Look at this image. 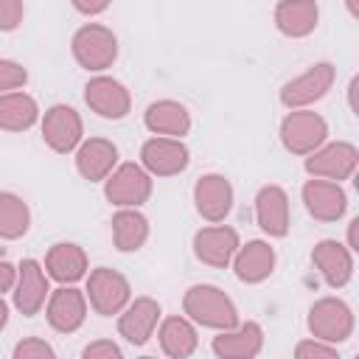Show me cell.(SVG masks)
I'll return each instance as SVG.
<instances>
[{"mask_svg": "<svg viewBox=\"0 0 359 359\" xmlns=\"http://www.w3.org/2000/svg\"><path fill=\"white\" fill-rule=\"evenodd\" d=\"M17 359H53V353L39 339H28V342H22L17 348Z\"/></svg>", "mask_w": 359, "mask_h": 359, "instance_id": "30", "label": "cell"}, {"mask_svg": "<svg viewBox=\"0 0 359 359\" xmlns=\"http://www.w3.org/2000/svg\"><path fill=\"white\" fill-rule=\"evenodd\" d=\"M76 53L87 67H104L115 56V39L104 28H84L76 36Z\"/></svg>", "mask_w": 359, "mask_h": 359, "instance_id": "3", "label": "cell"}, {"mask_svg": "<svg viewBox=\"0 0 359 359\" xmlns=\"http://www.w3.org/2000/svg\"><path fill=\"white\" fill-rule=\"evenodd\" d=\"M314 261L323 266L328 283H334V286L345 283L348 275H351V261H348L345 250H342L339 244H334V241H323V244L314 250Z\"/></svg>", "mask_w": 359, "mask_h": 359, "instance_id": "16", "label": "cell"}, {"mask_svg": "<svg viewBox=\"0 0 359 359\" xmlns=\"http://www.w3.org/2000/svg\"><path fill=\"white\" fill-rule=\"evenodd\" d=\"M45 137L50 140L53 149L65 151L79 140V118L67 107H56L45 118Z\"/></svg>", "mask_w": 359, "mask_h": 359, "instance_id": "7", "label": "cell"}, {"mask_svg": "<svg viewBox=\"0 0 359 359\" xmlns=\"http://www.w3.org/2000/svg\"><path fill=\"white\" fill-rule=\"evenodd\" d=\"M25 205L8 194H0V236H20L25 233Z\"/></svg>", "mask_w": 359, "mask_h": 359, "instance_id": "27", "label": "cell"}, {"mask_svg": "<svg viewBox=\"0 0 359 359\" xmlns=\"http://www.w3.org/2000/svg\"><path fill=\"white\" fill-rule=\"evenodd\" d=\"M311 328L325 337V339H342L351 328V317H348V309L342 303H334V300H323L314 311H311Z\"/></svg>", "mask_w": 359, "mask_h": 359, "instance_id": "6", "label": "cell"}, {"mask_svg": "<svg viewBox=\"0 0 359 359\" xmlns=\"http://www.w3.org/2000/svg\"><path fill=\"white\" fill-rule=\"evenodd\" d=\"M258 219L266 233H286V196L280 188H264L258 194Z\"/></svg>", "mask_w": 359, "mask_h": 359, "instance_id": "11", "label": "cell"}, {"mask_svg": "<svg viewBox=\"0 0 359 359\" xmlns=\"http://www.w3.org/2000/svg\"><path fill=\"white\" fill-rule=\"evenodd\" d=\"M143 160L149 168H154L160 174H171L185 165V149L171 140H151L143 149Z\"/></svg>", "mask_w": 359, "mask_h": 359, "instance_id": "14", "label": "cell"}, {"mask_svg": "<svg viewBox=\"0 0 359 359\" xmlns=\"http://www.w3.org/2000/svg\"><path fill=\"white\" fill-rule=\"evenodd\" d=\"M84 359H121V353L109 342H95V345H90L84 351Z\"/></svg>", "mask_w": 359, "mask_h": 359, "instance_id": "32", "label": "cell"}, {"mask_svg": "<svg viewBox=\"0 0 359 359\" xmlns=\"http://www.w3.org/2000/svg\"><path fill=\"white\" fill-rule=\"evenodd\" d=\"M154 320H157V306L151 300H137L129 309V314L121 320V331L126 334V339H132V342L140 345V342H146Z\"/></svg>", "mask_w": 359, "mask_h": 359, "instance_id": "19", "label": "cell"}, {"mask_svg": "<svg viewBox=\"0 0 359 359\" xmlns=\"http://www.w3.org/2000/svg\"><path fill=\"white\" fill-rule=\"evenodd\" d=\"M328 81H331V67H328V65H317L309 76L297 79L294 84H289V87L283 90V101H286V104H297V101L317 98V95H323V90L328 87Z\"/></svg>", "mask_w": 359, "mask_h": 359, "instance_id": "17", "label": "cell"}, {"mask_svg": "<svg viewBox=\"0 0 359 359\" xmlns=\"http://www.w3.org/2000/svg\"><path fill=\"white\" fill-rule=\"evenodd\" d=\"M233 247H236V233L233 230H224V227L202 230L196 236V252H199V258H205L208 264H216V266H224L227 264Z\"/></svg>", "mask_w": 359, "mask_h": 359, "instance_id": "9", "label": "cell"}, {"mask_svg": "<svg viewBox=\"0 0 359 359\" xmlns=\"http://www.w3.org/2000/svg\"><path fill=\"white\" fill-rule=\"evenodd\" d=\"M20 81H25V73L11 62H0V87H11Z\"/></svg>", "mask_w": 359, "mask_h": 359, "instance_id": "31", "label": "cell"}, {"mask_svg": "<svg viewBox=\"0 0 359 359\" xmlns=\"http://www.w3.org/2000/svg\"><path fill=\"white\" fill-rule=\"evenodd\" d=\"M126 294H129L126 280H123L121 275L109 272V269H101V272H95V275L90 278V297H93L95 309L104 311V314L118 311L121 303L126 300Z\"/></svg>", "mask_w": 359, "mask_h": 359, "instance_id": "2", "label": "cell"}, {"mask_svg": "<svg viewBox=\"0 0 359 359\" xmlns=\"http://www.w3.org/2000/svg\"><path fill=\"white\" fill-rule=\"evenodd\" d=\"M11 278H14V272H11V266H8L6 261H0V292H3V289H8V283H11Z\"/></svg>", "mask_w": 359, "mask_h": 359, "instance_id": "35", "label": "cell"}, {"mask_svg": "<svg viewBox=\"0 0 359 359\" xmlns=\"http://www.w3.org/2000/svg\"><path fill=\"white\" fill-rule=\"evenodd\" d=\"M314 17H317V11H314V6H280V28L283 31H292V34H303V31H309L311 25H314Z\"/></svg>", "mask_w": 359, "mask_h": 359, "instance_id": "29", "label": "cell"}, {"mask_svg": "<svg viewBox=\"0 0 359 359\" xmlns=\"http://www.w3.org/2000/svg\"><path fill=\"white\" fill-rule=\"evenodd\" d=\"M143 359H149V356H143Z\"/></svg>", "mask_w": 359, "mask_h": 359, "instance_id": "37", "label": "cell"}, {"mask_svg": "<svg viewBox=\"0 0 359 359\" xmlns=\"http://www.w3.org/2000/svg\"><path fill=\"white\" fill-rule=\"evenodd\" d=\"M353 149L351 146H331L325 149L320 157H311L309 160V168L311 171H320V174H328V177H345L351 168H353Z\"/></svg>", "mask_w": 359, "mask_h": 359, "instance_id": "23", "label": "cell"}, {"mask_svg": "<svg viewBox=\"0 0 359 359\" xmlns=\"http://www.w3.org/2000/svg\"><path fill=\"white\" fill-rule=\"evenodd\" d=\"M50 323L59 328V331H73L81 317H84V303L79 297V292L73 289H59L53 294V303H50Z\"/></svg>", "mask_w": 359, "mask_h": 359, "instance_id": "13", "label": "cell"}, {"mask_svg": "<svg viewBox=\"0 0 359 359\" xmlns=\"http://www.w3.org/2000/svg\"><path fill=\"white\" fill-rule=\"evenodd\" d=\"M185 306H188V311L196 320H202L208 325H233L236 323L233 303L219 289H213V286H196V289H191L188 297H185Z\"/></svg>", "mask_w": 359, "mask_h": 359, "instance_id": "1", "label": "cell"}, {"mask_svg": "<svg viewBox=\"0 0 359 359\" xmlns=\"http://www.w3.org/2000/svg\"><path fill=\"white\" fill-rule=\"evenodd\" d=\"M306 202H309V210L314 216H323V219H337L345 208L342 191L328 185V182H309L306 185Z\"/></svg>", "mask_w": 359, "mask_h": 359, "instance_id": "12", "label": "cell"}, {"mask_svg": "<svg viewBox=\"0 0 359 359\" xmlns=\"http://www.w3.org/2000/svg\"><path fill=\"white\" fill-rule=\"evenodd\" d=\"M194 345H196V337H194L188 323H182V320H168L165 323V328H163V348L171 356L182 359V356H188L194 351Z\"/></svg>", "mask_w": 359, "mask_h": 359, "instance_id": "26", "label": "cell"}, {"mask_svg": "<svg viewBox=\"0 0 359 359\" xmlns=\"http://www.w3.org/2000/svg\"><path fill=\"white\" fill-rule=\"evenodd\" d=\"M196 205L208 219H219L230 208V185L222 177H205L196 185Z\"/></svg>", "mask_w": 359, "mask_h": 359, "instance_id": "10", "label": "cell"}, {"mask_svg": "<svg viewBox=\"0 0 359 359\" xmlns=\"http://www.w3.org/2000/svg\"><path fill=\"white\" fill-rule=\"evenodd\" d=\"M115 163V149L104 140H90L81 151H79V168L84 177L98 180L101 174H107V168Z\"/></svg>", "mask_w": 359, "mask_h": 359, "instance_id": "21", "label": "cell"}, {"mask_svg": "<svg viewBox=\"0 0 359 359\" xmlns=\"http://www.w3.org/2000/svg\"><path fill=\"white\" fill-rule=\"evenodd\" d=\"M87 104H93L107 118H121L126 112V93L121 90V84L109 79H98L87 87Z\"/></svg>", "mask_w": 359, "mask_h": 359, "instance_id": "8", "label": "cell"}, {"mask_svg": "<svg viewBox=\"0 0 359 359\" xmlns=\"http://www.w3.org/2000/svg\"><path fill=\"white\" fill-rule=\"evenodd\" d=\"M146 123L157 132H165V135H182L188 129V118H185V109L177 107V104H151L149 107V115H146Z\"/></svg>", "mask_w": 359, "mask_h": 359, "instance_id": "22", "label": "cell"}, {"mask_svg": "<svg viewBox=\"0 0 359 359\" xmlns=\"http://www.w3.org/2000/svg\"><path fill=\"white\" fill-rule=\"evenodd\" d=\"M297 359H337V356H334L331 351L314 345V342H306V345L297 348Z\"/></svg>", "mask_w": 359, "mask_h": 359, "instance_id": "33", "label": "cell"}, {"mask_svg": "<svg viewBox=\"0 0 359 359\" xmlns=\"http://www.w3.org/2000/svg\"><path fill=\"white\" fill-rule=\"evenodd\" d=\"M236 269H238L241 280H261L272 269V250L266 244H261V241L247 244V250L236 261Z\"/></svg>", "mask_w": 359, "mask_h": 359, "instance_id": "18", "label": "cell"}, {"mask_svg": "<svg viewBox=\"0 0 359 359\" xmlns=\"http://www.w3.org/2000/svg\"><path fill=\"white\" fill-rule=\"evenodd\" d=\"M107 194H109L112 202L132 205V202L146 199V194H149V180L143 177L140 168H135V165H123V168L112 177V182L107 185Z\"/></svg>", "mask_w": 359, "mask_h": 359, "instance_id": "5", "label": "cell"}, {"mask_svg": "<svg viewBox=\"0 0 359 359\" xmlns=\"http://www.w3.org/2000/svg\"><path fill=\"white\" fill-rule=\"evenodd\" d=\"M48 264H50V272H53L59 280H76V278L81 275V269H84V255H81L73 244H59V247L50 252Z\"/></svg>", "mask_w": 359, "mask_h": 359, "instance_id": "24", "label": "cell"}, {"mask_svg": "<svg viewBox=\"0 0 359 359\" xmlns=\"http://www.w3.org/2000/svg\"><path fill=\"white\" fill-rule=\"evenodd\" d=\"M3 323H6V306L0 303V325H3Z\"/></svg>", "mask_w": 359, "mask_h": 359, "instance_id": "36", "label": "cell"}, {"mask_svg": "<svg viewBox=\"0 0 359 359\" xmlns=\"http://www.w3.org/2000/svg\"><path fill=\"white\" fill-rule=\"evenodd\" d=\"M325 135V123L311 112H297L283 123V140L294 151H306L314 143H320Z\"/></svg>", "mask_w": 359, "mask_h": 359, "instance_id": "4", "label": "cell"}, {"mask_svg": "<svg viewBox=\"0 0 359 359\" xmlns=\"http://www.w3.org/2000/svg\"><path fill=\"white\" fill-rule=\"evenodd\" d=\"M36 115V107L31 98L25 95H8L0 101V123L8 126V129H22L34 121Z\"/></svg>", "mask_w": 359, "mask_h": 359, "instance_id": "25", "label": "cell"}, {"mask_svg": "<svg viewBox=\"0 0 359 359\" xmlns=\"http://www.w3.org/2000/svg\"><path fill=\"white\" fill-rule=\"evenodd\" d=\"M45 297V280L39 275V266L34 261L22 264V280H20V292H17V306L22 309V314H34L39 309Z\"/></svg>", "mask_w": 359, "mask_h": 359, "instance_id": "20", "label": "cell"}, {"mask_svg": "<svg viewBox=\"0 0 359 359\" xmlns=\"http://www.w3.org/2000/svg\"><path fill=\"white\" fill-rule=\"evenodd\" d=\"M258 345H261V331H258V325H244L238 334H233V337H219V339L213 342L216 353L224 356V359H247V356H252V353L258 351Z\"/></svg>", "mask_w": 359, "mask_h": 359, "instance_id": "15", "label": "cell"}, {"mask_svg": "<svg viewBox=\"0 0 359 359\" xmlns=\"http://www.w3.org/2000/svg\"><path fill=\"white\" fill-rule=\"evenodd\" d=\"M146 236V222L137 213H118L115 216V241L121 250H135Z\"/></svg>", "mask_w": 359, "mask_h": 359, "instance_id": "28", "label": "cell"}, {"mask_svg": "<svg viewBox=\"0 0 359 359\" xmlns=\"http://www.w3.org/2000/svg\"><path fill=\"white\" fill-rule=\"evenodd\" d=\"M17 14H20V6H14V3L0 6V28H14L17 25Z\"/></svg>", "mask_w": 359, "mask_h": 359, "instance_id": "34", "label": "cell"}]
</instances>
